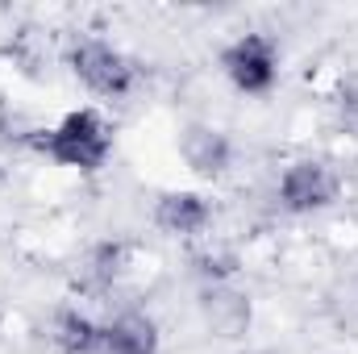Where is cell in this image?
I'll use <instances>...</instances> for the list:
<instances>
[{"instance_id":"obj_5","label":"cell","mask_w":358,"mask_h":354,"mask_svg":"<svg viewBox=\"0 0 358 354\" xmlns=\"http://www.w3.org/2000/svg\"><path fill=\"white\" fill-rule=\"evenodd\" d=\"M179 159L187 163V171L200 179H221L234 163V142L229 134H221L208 121H187L179 129Z\"/></svg>"},{"instance_id":"obj_7","label":"cell","mask_w":358,"mask_h":354,"mask_svg":"<svg viewBox=\"0 0 358 354\" xmlns=\"http://www.w3.org/2000/svg\"><path fill=\"white\" fill-rule=\"evenodd\" d=\"M208 221H213V204L200 192L176 187V192H163L155 200V225L171 238H196L208 229Z\"/></svg>"},{"instance_id":"obj_11","label":"cell","mask_w":358,"mask_h":354,"mask_svg":"<svg viewBox=\"0 0 358 354\" xmlns=\"http://www.w3.org/2000/svg\"><path fill=\"white\" fill-rule=\"evenodd\" d=\"M334 104H338V121H342V129L358 138V80L338 92V100H334Z\"/></svg>"},{"instance_id":"obj_2","label":"cell","mask_w":358,"mask_h":354,"mask_svg":"<svg viewBox=\"0 0 358 354\" xmlns=\"http://www.w3.org/2000/svg\"><path fill=\"white\" fill-rule=\"evenodd\" d=\"M67 67H71V76L84 88L96 92V96H104V100H121V96H129L134 84H138V63L125 50H117L113 42H104V38L76 42L71 55H67Z\"/></svg>"},{"instance_id":"obj_8","label":"cell","mask_w":358,"mask_h":354,"mask_svg":"<svg viewBox=\"0 0 358 354\" xmlns=\"http://www.w3.org/2000/svg\"><path fill=\"white\" fill-rule=\"evenodd\" d=\"M92 354H159V325L146 313H117L100 325Z\"/></svg>"},{"instance_id":"obj_3","label":"cell","mask_w":358,"mask_h":354,"mask_svg":"<svg viewBox=\"0 0 358 354\" xmlns=\"http://www.w3.org/2000/svg\"><path fill=\"white\" fill-rule=\"evenodd\" d=\"M225 80L246 96H263L279 80V42L271 34H242L221 50Z\"/></svg>"},{"instance_id":"obj_4","label":"cell","mask_w":358,"mask_h":354,"mask_svg":"<svg viewBox=\"0 0 358 354\" xmlns=\"http://www.w3.org/2000/svg\"><path fill=\"white\" fill-rule=\"evenodd\" d=\"M338 192L342 183L334 176V167L321 159H296L279 176V204L287 213H321L338 200Z\"/></svg>"},{"instance_id":"obj_1","label":"cell","mask_w":358,"mask_h":354,"mask_svg":"<svg viewBox=\"0 0 358 354\" xmlns=\"http://www.w3.org/2000/svg\"><path fill=\"white\" fill-rule=\"evenodd\" d=\"M34 146L46 155V159H55L59 167H71V171H100L104 163H108V155H113V129H108V121L96 113V108H76V113H67L59 125H50V129H42L38 138H34Z\"/></svg>"},{"instance_id":"obj_6","label":"cell","mask_w":358,"mask_h":354,"mask_svg":"<svg viewBox=\"0 0 358 354\" xmlns=\"http://www.w3.org/2000/svg\"><path fill=\"white\" fill-rule=\"evenodd\" d=\"M200 321H204V330L213 338L234 342V338H242L250 330L255 304H250L246 292H238L229 283H204V292H200Z\"/></svg>"},{"instance_id":"obj_10","label":"cell","mask_w":358,"mask_h":354,"mask_svg":"<svg viewBox=\"0 0 358 354\" xmlns=\"http://www.w3.org/2000/svg\"><path fill=\"white\" fill-rule=\"evenodd\" d=\"M121 263H125V246H100L96 250V259H92V279L100 283V288H108L117 275H121Z\"/></svg>"},{"instance_id":"obj_9","label":"cell","mask_w":358,"mask_h":354,"mask_svg":"<svg viewBox=\"0 0 358 354\" xmlns=\"http://www.w3.org/2000/svg\"><path fill=\"white\" fill-rule=\"evenodd\" d=\"M96 338H100V321H92L88 313L63 309L55 317V342H59L63 354H92L96 351Z\"/></svg>"}]
</instances>
